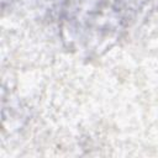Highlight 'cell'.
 Here are the masks:
<instances>
[{
  "instance_id": "1",
  "label": "cell",
  "mask_w": 158,
  "mask_h": 158,
  "mask_svg": "<svg viewBox=\"0 0 158 158\" xmlns=\"http://www.w3.org/2000/svg\"><path fill=\"white\" fill-rule=\"evenodd\" d=\"M120 0H70L68 22L79 40H109L121 28Z\"/></svg>"
}]
</instances>
